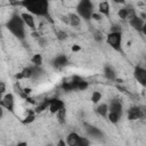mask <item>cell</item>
Listing matches in <instances>:
<instances>
[{
  "label": "cell",
  "mask_w": 146,
  "mask_h": 146,
  "mask_svg": "<svg viewBox=\"0 0 146 146\" xmlns=\"http://www.w3.org/2000/svg\"><path fill=\"white\" fill-rule=\"evenodd\" d=\"M14 5L22 6L27 10L29 14L44 17L48 22L52 23V19L49 13V2L46 0H24V1L15 2Z\"/></svg>",
  "instance_id": "cell-1"
},
{
  "label": "cell",
  "mask_w": 146,
  "mask_h": 146,
  "mask_svg": "<svg viewBox=\"0 0 146 146\" xmlns=\"http://www.w3.org/2000/svg\"><path fill=\"white\" fill-rule=\"evenodd\" d=\"M6 27L11 32V34H14L18 40H24L26 32H25V24L21 17V15L18 14H14L7 22Z\"/></svg>",
  "instance_id": "cell-2"
},
{
  "label": "cell",
  "mask_w": 146,
  "mask_h": 146,
  "mask_svg": "<svg viewBox=\"0 0 146 146\" xmlns=\"http://www.w3.org/2000/svg\"><path fill=\"white\" fill-rule=\"evenodd\" d=\"M76 15L84 19V21H90L91 19V15L94 14V3L89 0H82L80 2H78L76 6Z\"/></svg>",
  "instance_id": "cell-3"
},
{
  "label": "cell",
  "mask_w": 146,
  "mask_h": 146,
  "mask_svg": "<svg viewBox=\"0 0 146 146\" xmlns=\"http://www.w3.org/2000/svg\"><path fill=\"white\" fill-rule=\"evenodd\" d=\"M106 42L116 51H121L122 44V33L121 32H110L106 36Z\"/></svg>",
  "instance_id": "cell-4"
},
{
  "label": "cell",
  "mask_w": 146,
  "mask_h": 146,
  "mask_svg": "<svg viewBox=\"0 0 146 146\" xmlns=\"http://www.w3.org/2000/svg\"><path fill=\"white\" fill-rule=\"evenodd\" d=\"M129 23H130V25L135 30H137L138 32H140L143 34H146V24H145V21L141 19L139 16H137V15L133 16L132 18L129 19Z\"/></svg>",
  "instance_id": "cell-5"
},
{
  "label": "cell",
  "mask_w": 146,
  "mask_h": 146,
  "mask_svg": "<svg viewBox=\"0 0 146 146\" xmlns=\"http://www.w3.org/2000/svg\"><path fill=\"white\" fill-rule=\"evenodd\" d=\"M14 105H15V98H14V95L13 94H6L1 102H0V106L5 107L6 110H8L9 112H14Z\"/></svg>",
  "instance_id": "cell-6"
},
{
  "label": "cell",
  "mask_w": 146,
  "mask_h": 146,
  "mask_svg": "<svg viewBox=\"0 0 146 146\" xmlns=\"http://www.w3.org/2000/svg\"><path fill=\"white\" fill-rule=\"evenodd\" d=\"M133 76L137 80L138 83H140L141 86L146 84V70L144 67L140 66H136L135 71H133Z\"/></svg>",
  "instance_id": "cell-7"
},
{
  "label": "cell",
  "mask_w": 146,
  "mask_h": 146,
  "mask_svg": "<svg viewBox=\"0 0 146 146\" xmlns=\"http://www.w3.org/2000/svg\"><path fill=\"white\" fill-rule=\"evenodd\" d=\"M63 107H65L64 102L60 100L59 98H51V99H50L48 108H49V111H50L51 114H56V113H57L60 108H63Z\"/></svg>",
  "instance_id": "cell-8"
},
{
  "label": "cell",
  "mask_w": 146,
  "mask_h": 146,
  "mask_svg": "<svg viewBox=\"0 0 146 146\" xmlns=\"http://www.w3.org/2000/svg\"><path fill=\"white\" fill-rule=\"evenodd\" d=\"M144 117V112L139 106H131L128 110V119L129 120H137Z\"/></svg>",
  "instance_id": "cell-9"
},
{
  "label": "cell",
  "mask_w": 146,
  "mask_h": 146,
  "mask_svg": "<svg viewBox=\"0 0 146 146\" xmlns=\"http://www.w3.org/2000/svg\"><path fill=\"white\" fill-rule=\"evenodd\" d=\"M21 17L24 22V24L32 31H35V19H34V16L29 14V13H22L21 14Z\"/></svg>",
  "instance_id": "cell-10"
},
{
  "label": "cell",
  "mask_w": 146,
  "mask_h": 146,
  "mask_svg": "<svg viewBox=\"0 0 146 146\" xmlns=\"http://www.w3.org/2000/svg\"><path fill=\"white\" fill-rule=\"evenodd\" d=\"M122 111H123V106H122V104H121L120 100H117V99L111 100L110 106H108V112H112V113H116L119 115H122Z\"/></svg>",
  "instance_id": "cell-11"
},
{
  "label": "cell",
  "mask_w": 146,
  "mask_h": 146,
  "mask_svg": "<svg viewBox=\"0 0 146 146\" xmlns=\"http://www.w3.org/2000/svg\"><path fill=\"white\" fill-rule=\"evenodd\" d=\"M110 3L107 1H102L98 5V13L106 17H110Z\"/></svg>",
  "instance_id": "cell-12"
},
{
  "label": "cell",
  "mask_w": 146,
  "mask_h": 146,
  "mask_svg": "<svg viewBox=\"0 0 146 146\" xmlns=\"http://www.w3.org/2000/svg\"><path fill=\"white\" fill-rule=\"evenodd\" d=\"M79 138H80V135H79V133H76V132H71V133H68V136L66 137V141H65V143H66V145H68V146H76Z\"/></svg>",
  "instance_id": "cell-13"
},
{
  "label": "cell",
  "mask_w": 146,
  "mask_h": 146,
  "mask_svg": "<svg viewBox=\"0 0 146 146\" xmlns=\"http://www.w3.org/2000/svg\"><path fill=\"white\" fill-rule=\"evenodd\" d=\"M67 62L68 60H67V57L65 55H58L52 60V63H54V65L56 67H63V66H65L67 64Z\"/></svg>",
  "instance_id": "cell-14"
},
{
  "label": "cell",
  "mask_w": 146,
  "mask_h": 146,
  "mask_svg": "<svg viewBox=\"0 0 146 146\" xmlns=\"http://www.w3.org/2000/svg\"><path fill=\"white\" fill-rule=\"evenodd\" d=\"M67 19H68V24L71 26H79L81 24V18L76 14H73V13L68 14L67 15Z\"/></svg>",
  "instance_id": "cell-15"
},
{
  "label": "cell",
  "mask_w": 146,
  "mask_h": 146,
  "mask_svg": "<svg viewBox=\"0 0 146 146\" xmlns=\"http://www.w3.org/2000/svg\"><path fill=\"white\" fill-rule=\"evenodd\" d=\"M104 75L108 80H116V73H115L114 68L112 66H110V65L105 66V68H104Z\"/></svg>",
  "instance_id": "cell-16"
},
{
  "label": "cell",
  "mask_w": 146,
  "mask_h": 146,
  "mask_svg": "<svg viewBox=\"0 0 146 146\" xmlns=\"http://www.w3.org/2000/svg\"><path fill=\"white\" fill-rule=\"evenodd\" d=\"M32 78V68L31 67H25L22 72L16 74V79H30Z\"/></svg>",
  "instance_id": "cell-17"
},
{
  "label": "cell",
  "mask_w": 146,
  "mask_h": 146,
  "mask_svg": "<svg viewBox=\"0 0 146 146\" xmlns=\"http://www.w3.org/2000/svg\"><path fill=\"white\" fill-rule=\"evenodd\" d=\"M96 112L103 116V117H106L107 116V113H108V105L107 104H100L96 107Z\"/></svg>",
  "instance_id": "cell-18"
},
{
  "label": "cell",
  "mask_w": 146,
  "mask_h": 146,
  "mask_svg": "<svg viewBox=\"0 0 146 146\" xmlns=\"http://www.w3.org/2000/svg\"><path fill=\"white\" fill-rule=\"evenodd\" d=\"M49 102H50V99H44V100H42L41 103H39V104L35 106L34 112H35V113H41V112H43L46 108H48Z\"/></svg>",
  "instance_id": "cell-19"
},
{
  "label": "cell",
  "mask_w": 146,
  "mask_h": 146,
  "mask_svg": "<svg viewBox=\"0 0 146 146\" xmlns=\"http://www.w3.org/2000/svg\"><path fill=\"white\" fill-rule=\"evenodd\" d=\"M56 115H57L58 122H59V123H64L65 120H66V108H65V107L60 108V110L56 113Z\"/></svg>",
  "instance_id": "cell-20"
},
{
  "label": "cell",
  "mask_w": 146,
  "mask_h": 146,
  "mask_svg": "<svg viewBox=\"0 0 146 146\" xmlns=\"http://www.w3.org/2000/svg\"><path fill=\"white\" fill-rule=\"evenodd\" d=\"M107 119L110 120V122H112L113 124H116L119 122V120L121 119V115L116 114V113H112V112H108L107 113Z\"/></svg>",
  "instance_id": "cell-21"
},
{
  "label": "cell",
  "mask_w": 146,
  "mask_h": 146,
  "mask_svg": "<svg viewBox=\"0 0 146 146\" xmlns=\"http://www.w3.org/2000/svg\"><path fill=\"white\" fill-rule=\"evenodd\" d=\"M87 131L91 137H100L102 136V131L98 128H95V127H88Z\"/></svg>",
  "instance_id": "cell-22"
},
{
  "label": "cell",
  "mask_w": 146,
  "mask_h": 146,
  "mask_svg": "<svg viewBox=\"0 0 146 146\" xmlns=\"http://www.w3.org/2000/svg\"><path fill=\"white\" fill-rule=\"evenodd\" d=\"M31 62H32V64L35 65V66H41V65H42V56H41L40 54H35V55H33V57L31 58Z\"/></svg>",
  "instance_id": "cell-23"
},
{
  "label": "cell",
  "mask_w": 146,
  "mask_h": 146,
  "mask_svg": "<svg viewBox=\"0 0 146 146\" xmlns=\"http://www.w3.org/2000/svg\"><path fill=\"white\" fill-rule=\"evenodd\" d=\"M34 119H35L34 112H29V114H27V115L22 120V123H23V124H29V123L33 122V121H34Z\"/></svg>",
  "instance_id": "cell-24"
},
{
  "label": "cell",
  "mask_w": 146,
  "mask_h": 146,
  "mask_svg": "<svg viewBox=\"0 0 146 146\" xmlns=\"http://www.w3.org/2000/svg\"><path fill=\"white\" fill-rule=\"evenodd\" d=\"M88 87H89V83H88L86 80H83V79H81V80L78 82V84H76V89L80 90V91H83V90L88 89Z\"/></svg>",
  "instance_id": "cell-25"
},
{
  "label": "cell",
  "mask_w": 146,
  "mask_h": 146,
  "mask_svg": "<svg viewBox=\"0 0 146 146\" xmlns=\"http://www.w3.org/2000/svg\"><path fill=\"white\" fill-rule=\"evenodd\" d=\"M102 97H103V96H102V92H99V91H94L92 95H91V102H92L94 104H97V103L100 102Z\"/></svg>",
  "instance_id": "cell-26"
},
{
  "label": "cell",
  "mask_w": 146,
  "mask_h": 146,
  "mask_svg": "<svg viewBox=\"0 0 146 146\" xmlns=\"http://www.w3.org/2000/svg\"><path fill=\"white\" fill-rule=\"evenodd\" d=\"M117 14H119V17H120L121 19H123V21L128 19V9H127V7L120 8L119 11H117Z\"/></svg>",
  "instance_id": "cell-27"
},
{
  "label": "cell",
  "mask_w": 146,
  "mask_h": 146,
  "mask_svg": "<svg viewBox=\"0 0 146 146\" xmlns=\"http://www.w3.org/2000/svg\"><path fill=\"white\" fill-rule=\"evenodd\" d=\"M76 146H90V140L88 138H86V137H81L80 136Z\"/></svg>",
  "instance_id": "cell-28"
},
{
  "label": "cell",
  "mask_w": 146,
  "mask_h": 146,
  "mask_svg": "<svg viewBox=\"0 0 146 146\" xmlns=\"http://www.w3.org/2000/svg\"><path fill=\"white\" fill-rule=\"evenodd\" d=\"M56 36H57L58 40H65V39L67 38V34H66V32H64V31H57V32H56Z\"/></svg>",
  "instance_id": "cell-29"
},
{
  "label": "cell",
  "mask_w": 146,
  "mask_h": 146,
  "mask_svg": "<svg viewBox=\"0 0 146 146\" xmlns=\"http://www.w3.org/2000/svg\"><path fill=\"white\" fill-rule=\"evenodd\" d=\"M94 36H95V39H96L97 41H102V40H103V33H102V32H99V31L95 32Z\"/></svg>",
  "instance_id": "cell-30"
},
{
  "label": "cell",
  "mask_w": 146,
  "mask_h": 146,
  "mask_svg": "<svg viewBox=\"0 0 146 146\" xmlns=\"http://www.w3.org/2000/svg\"><path fill=\"white\" fill-rule=\"evenodd\" d=\"M91 18L95 19V21H100V19H102V15H100L99 13H94V14L91 15Z\"/></svg>",
  "instance_id": "cell-31"
},
{
  "label": "cell",
  "mask_w": 146,
  "mask_h": 146,
  "mask_svg": "<svg viewBox=\"0 0 146 146\" xmlns=\"http://www.w3.org/2000/svg\"><path fill=\"white\" fill-rule=\"evenodd\" d=\"M111 32H121V27H120V25H112V27H111Z\"/></svg>",
  "instance_id": "cell-32"
},
{
  "label": "cell",
  "mask_w": 146,
  "mask_h": 146,
  "mask_svg": "<svg viewBox=\"0 0 146 146\" xmlns=\"http://www.w3.org/2000/svg\"><path fill=\"white\" fill-rule=\"evenodd\" d=\"M80 49H81V47L78 46V44H74V46L72 47V51H79Z\"/></svg>",
  "instance_id": "cell-33"
},
{
  "label": "cell",
  "mask_w": 146,
  "mask_h": 146,
  "mask_svg": "<svg viewBox=\"0 0 146 146\" xmlns=\"http://www.w3.org/2000/svg\"><path fill=\"white\" fill-rule=\"evenodd\" d=\"M57 146H66V143H65V140L60 139V140L57 143Z\"/></svg>",
  "instance_id": "cell-34"
},
{
  "label": "cell",
  "mask_w": 146,
  "mask_h": 146,
  "mask_svg": "<svg viewBox=\"0 0 146 146\" xmlns=\"http://www.w3.org/2000/svg\"><path fill=\"white\" fill-rule=\"evenodd\" d=\"M16 146H27V143H25V141H21V143H18Z\"/></svg>",
  "instance_id": "cell-35"
},
{
  "label": "cell",
  "mask_w": 146,
  "mask_h": 146,
  "mask_svg": "<svg viewBox=\"0 0 146 146\" xmlns=\"http://www.w3.org/2000/svg\"><path fill=\"white\" fill-rule=\"evenodd\" d=\"M3 107L2 106H0V119L2 117V115H3V110H2Z\"/></svg>",
  "instance_id": "cell-36"
},
{
  "label": "cell",
  "mask_w": 146,
  "mask_h": 146,
  "mask_svg": "<svg viewBox=\"0 0 146 146\" xmlns=\"http://www.w3.org/2000/svg\"><path fill=\"white\" fill-rule=\"evenodd\" d=\"M47 146H52V145H47Z\"/></svg>",
  "instance_id": "cell-37"
}]
</instances>
